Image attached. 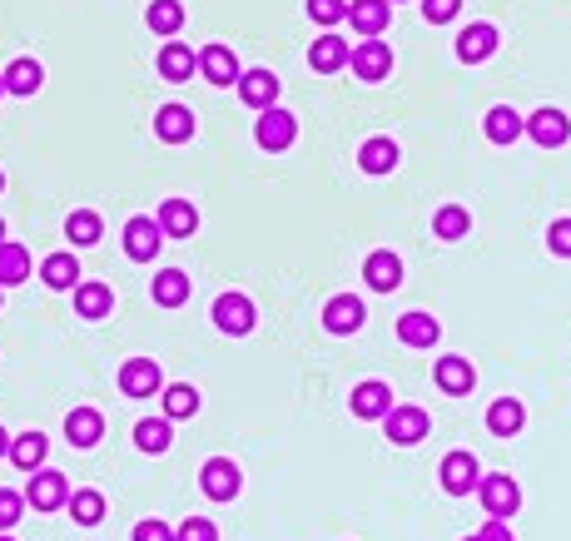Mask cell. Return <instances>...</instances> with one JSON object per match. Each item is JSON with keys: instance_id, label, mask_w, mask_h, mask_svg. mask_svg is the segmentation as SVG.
<instances>
[{"instance_id": "cell-52", "label": "cell", "mask_w": 571, "mask_h": 541, "mask_svg": "<svg viewBox=\"0 0 571 541\" xmlns=\"http://www.w3.org/2000/svg\"><path fill=\"white\" fill-rule=\"evenodd\" d=\"M462 541H482V537H462Z\"/></svg>"}, {"instance_id": "cell-6", "label": "cell", "mask_w": 571, "mask_h": 541, "mask_svg": "<svg viewBox=\"0 0 571 541\" xmlns=\"http://www.w3.org/2000/svg\"><path fill=\"white\" fill-rule=\"evenodd\" d=\"M199 487H204L210 502H233V497L244 492V472H239V462H229V458H210L204 467H199Z\"/></svg>"}, {"instance_id": "cell-20", "label": "cell", "mask_w": 571, "mask_h": 541, "mask_svg": "<svg viewBox=\"0 0 571 541\" xmlns=\"http://www.w3.org/2000/svg\"><path fill=\"white\" fill-rule=\"evenodd\" d=\"M110 308H115V288H110L105 279H80L75 283V318L100 323V318H110Z\"/></svg>"}, {"instance_id": "cell-42", "label": "cell", "mask_w": 571, "mask_h": 541, "mask_svg": "<svg viewBox=\"0 0 571 541\" xmlns=\"http://www.w3.org/2000/svg\"><path fill=\"white\" fill-rule=\"evenodd\" d=\"M25 492H15V487H0V531H15V521L25 517Z\"/></svg>"}, {"instance_id": "cell-44", "label": "cell", "mask_w": 571, "mask_h": 541, "mask_svg": "<svg viewBox=\"0 0 571 541\" xmlns=\"http://www.w3.org/2000/svg\"><path fill=\"white\" fill-rule=\"evenodd\" d=\"M462 15V0H422V21L428 25H453Z\"/></svg>"}, {"instance_id": "cell-34", "label": "cell", "mask_w": 571, "mask_h": 541, "mask_svg": "<svg viewBox=\"0 0 571 541\" xmlns=\"http://www.w3.org/2000/svg\"><path fill=\"white\" fill-rule=\"evenodd\" d=\"M46 458H50V437H46V433H21V437H11V462L25 472V477L46 467Z\"/></svg>"}, {"instance_id": "cell-53", "label": "cell", "mask_w": 571, "mask_h": 541, "mask_svg": "<svg viewBox=\"0 0 571 541\" xmlns=\"http://www.w3.org/2000/svg\"><path fill=\"white\" fill-rule=\"evenodd\" d=\"M0 304H5V288H0Z\"/></svg>"}, {"instance_id": "cell-1", "label": "cell", "mask_w": 571, "mask_h": 541, "mask_svg": "<svg viewBox=\"0 0 571 541\" xmlns=\"http://www.w3.org/2000/svg\"><path fill=\"white\" fill-rule=\"evenodd\" d=\"M478 502L487 517H517L522 512V487H517V477H507V472H482L478 482Z\"/></svg>"}, {"instance_id": "cell-31", "label": "cell", "mask_w": 571, "mask_h": 541, "mask_svg": "<svg viewBox=\"0 0 571 541\" xmlns=\"http://www.w3.org/2000/svg\"><path fill=\"white\" fill-rule=\"evenodd\" d=\"M36 273V259H30V248L15 244V239H5L0 244V288H21L25 279Z\"/></svg>"}, {"instance_id": "cell-35", "label": "cell", "mask_w": 571, "mask_h": 541, "mask_svg": "<svg viewBox=\"0 0 571 541\" xmlns=\"http://www.w3.org/2000/svg\"><path fill=\"white\" fill-rule=\"evenodd\" d=\"M526 427V408H522V398H497L487 408V433L492 437H517Z\"/></svg>"}, {"instance_id": "cell-49", "label": "cell", "mask_w": 571, "mask_h": 541, "mask_svg": "<svg viewBox=\"0 0 571 541\" xmlns=\"http://www.w3.org/2000/svg\"><path fill=\"white\" fill-rule=\"evenodd\" d=\"M0 100H5V75H0Z\"/></svg>"}, {"instance_id": "cell-2", "label": "cell", "mask_w": 571, "mask_h": 541, "mask_svg": "<svg viewBox=\"0 0 571 541\" xmlns=\"http://www.w3.org/2000/svg\"><path fill=\"white\" fill-rule=\"evenodd\" d=\"M428 433H432V417L418 408V402H397V408L383 417V437L393 442V448H418Z\"/></svg>"}, {"instance_id": "cell-19", "label": "cell", "mask_w": 571, "mask_h": 541, "mask_svg": "<svg viewBox=\"0 0 571 541\" xmlns=\"http://www.w3.org/2000/svg\"><path fill=\"white\" fill-rule=\"evenodd\" d=\"M348 25L358 40H378L393 25V0H348Z\"/></svg>"}, {"instance_id": "cell-24", "label": "cell", "mask_w": 571, "mask_h": 541, "mask_svg": "<svg viewBox=\"0 0 571 541\" xmlns=\"http://www.w3.org/2000/svg\"><path fill=\"white\" fill-rule=\"evenodd\" d=\"M199 130V119L189 105H160L154 110V134H160L164 144H189Z\"/></svg>"}, {"instance_id": "cell-45", "label": "cell", "mask_w": 571, "mask_h": 541, "mask_svg": "<svg viewBox=\"0 0 571 541\" xmlns=\"http://www.w3.org/2000/svg\"><path fill=\"white\" fill-rule=\"evenodd\" d=\"M129 541H175V527H169V521H160V517H144V521H135Z\"/></svg>"}, {"instance_id": "cell-30", "label": "cell", "mask_w": 571, "mask_h": 541, "mask_svg": "<svg viewBox=\"0 0 571 541\" xmlns=\"http://www.w3.org/2000/svg\"><path fill=\"white\" fill-rule=\"evenodd\" d=\"M482 134H487L492 144H517L526 134V115H517L512 105H492L487 119H482Z\"/></svg>"}, {"instance_id": "cell-43", "label": "cell", "mask_w": 571, "mask_h": 541, "mask_svg": "<svg viewBox=\"0 0 571 541\" xmlns=\"http://www.w3.org/2000/svg\"><path fill=\"white\" fill-rule=\"evenodd\" d=\"M175 541H219V527L210 517H185L175 527Z\"/></svg>"}, {"instance_id": "cell-7", "label": "cell", "mask_w": 571, "mask_h": 541, "mask_svg": "<svg viewBox=\"0 0 571 541\" xmlns=\"http://www.w3.org/2000/svg\"><path fill=\"white\" fill-rule=\"evenodd\" d=\"M526 140H532L536 150H561V144L571 140V119H567V110H557V105L532 110V115H526Z\"/></svg>"}, {"instance_id": "cell-46", "label": "cell", "mask_w": 571, "mask_h": 541, "mask_svg": "<svg viewBox=\"0 0 571 541\" xmlns=\"http://www.w3.org/2000/svg\"><path fill=\"white\" fill-rule=\"evenodd\" d=\"M547 248L557 254V259H571V219H551V229H547Z\"/></svg>"}, {"instance_id": "cell-18", "label": "cell", "mask_w": 571, "mask_h": 541, "mask_svg": "<svg viewBox=\"0 0 571 541\" xmlns=\"http://www.w3.org/2000/svg\"><path fill=\"white\" fill-rule=\"evenodd\" d=\"M363 283H368L373 294H397V288H403V259H397L393 248H373V254L363 259Z\"/></svg>"}, {"instance_id": "cell-27", "label": "cell", "mask_w": 571, "mask_h": 541, "mask_svg": "<svg viewBox=\"0 0 571 541\" xmlns=\"http://www.w3.org/2000/svg\"><path fill=\"white\" fill-rule=\"evenodd\" d=\"M5 94H40V85H46V65H40L36 55H15L11 65H5Z\"/></svg>"}, {"instance_id": "cell-38", "label": "cell", "mask_w": 571, "mask_h": 541, "mask_svg": "<svg viewBox=\"0 0 571 541\" xmlns=\"http://www.w3.org/2000/svg\"><path fill=\"white\" fill-rule=\"evenodd\" d=\"M432 234L443 239V244H457V239L472 234V214L462 204H443V209L432 214Z\"/></svg>"}, {"instance_id": "cell-32", "label": "cell", "mask_w": 571, "mask_h": 541, "mask_svg": "<svg viewBox=\"0 0 571 541\" xmlns=\"http://www.w3.org/2000/svg\"><path fill=\"white\" fill-rule=\"evenodd\" d=\"M150 294H154V304L160 308H185L189 294H194V283H189L185 269H160L154 273V283H150Z\"/></svg>"}, {"instance_id": "cell-15", "label": "cell", "mask_w": 571, "mask_h": 541, "mask_svg": "<svg viewBox=\"0 0 571 541\" xmlns=\"http://www.w3.org/2000/svg\"><path fill=\"white\" fill-rule=\"evenodd\" d=\"M497 46H502V36H497V25L492 21H472V25H462V36H457V60L462 65H482V60H492L497 55Z\"/></svg>"}, {"instance_id": "cell-36", "label": "cell", "mask_w": 571, "mask_h": 541, "mask_svg": "<svg viewBox=\"0 0 571 541\" xmlns=\"http://www.w3.org/2000/svg\"><path fill=\"white\" fill-rule=\"evenodd\" d=\"M135 448L150 452V458L169 452L175 448V423H169V417H144V423L135 427Z\"/></svg>"}, {"instance_id": "cell-17", "label": "cell", "mask_w": 571, "mask_h": 541, "mask_svg": "<svg viewBox=\"0 0 571 541\" xmlns=\"http://www.w3.org/2000/svg\"><path fill=\"white\" fill-rule=\"evenodd\" d=\"M154 70H160V80L169 85H185L199 75V50H189L185 40H164L160 55H154Z\"/></svg>"}, {"instance_id": "cell-26", "label": "cell", "mask_w": 571, "mask_h": 541, "mask_svg": "<svg viewBox=\"0 0 571 541\" xmlns=\"http://www.w3.org/2000/svg\"><path fill=\"white\" fill-rule=\"evenodd\" d=\"M154 219H160L164 239H194V234H199V209H194V199H164Z\"/></svg>"}, {"instance_id": "cell-25", "label": "cell", "mask_w": 571, "mask_h": 541, "mask_svg": "<svg viewBox=\"0 0 571 541\" xmlns=\"http://www.w3.org/2000/svg\"><path fill=\"white\" fill-rule=\"evenodd\" d=\"M397 159H403V150H397V140H388V134H373V140L358 144V169L363 175H373V179L393 175Z\"/></svg>"}, {"instance_id": "cell-16", "label": "cell", "mask_w": 571, "mask_h": 541, "mask_svg": "<svg viewBox=\"0 0 571 541\" xmlns=\"http://www.w3.org/2000/svg\"><path fill=\"white\" fill-rule=\"evenodd\" d=\"M199 75L224 90V85H239V80H244V65H239V55H233L224 40H214V46L199 50Z\"/></svg>"}, {"instance_id": "cell-4", "label": "cell", "mask_w": 571, "mask_h": 541, "mask_svg": "<svg viewBox=\"0 0 571 541\" xmlns=\"http://www.w3.org/2000/svg\"><path fill=\"white\" fill-rule=\"evenodd\" d=\"M254 140H258V150H268V154L293 150V140H299V119H293L283 105L258 110V119H254Z\"/></svg>"}, {"instance_id": "cell-5", "label": "cell", "mask_w": 571, "mask_h": 541, "mask_svg": "<svg viewBox=\"0 0 571 541\" xmlns=\"http://www.w3.org/2000/svg\"><path fill=\"white\" fill-rule=\"evenodd\" d=\"M119 392L125 398H160L164 392L160 358H125L119 363Z\"/></svg>"}, {"instance_id": "cell-54", "label": "cell", "mask_w": 571, "mask_h": 541, "mask_svg": "<svg viewBox=\"0 0 571 541\" xmlns=\"http://www.w3.org/2000/svg\"><path fill=\"white\" fill-rule=\"evenodd\" d=\"M0 189H5V175H0Z\"/></svg>"}, {"instance_id": "cell-33", "label": "cell", "mask_w": 571, "mask_h": 541, "mask_svg": "<svg viewBox=\"0 0 571 541\" xmlns=\"http://www.w3.org/2000/svg\"><path fill=\"white\" fill-rule=\"evenodd\" d=\"M40 283H46V288H55V294H65V288L75 294V283H80V259H75V254H65V248H60V254H50V259H40Z\"/></svg>"}, {"instance_id": "cell-37", "label": "cell", "mask_w": 571, "mask_h": 541, "mask_svg": "<svg viewBox=\"0 0 571 541\" xmlns=\"http://www.w3.org/2000/svg\"><path fill=\"white\" fill-rule=\"evenodd\" d=\"M65 512H71L75 527H100V521H105V492H94V487H80V492H71Z\"/></svg>"}, {"instance_id": "cell-9", "label": "cell", "mask_w": 571, "mask_h": 541, "mask_svg": "<svg viewBox=\"0 0 571 541\" xmlns=\"http://www.w3.org/2000/svg\"><path fill=\"white\" fill-rule=\"evenodd\" d=\"M160 248H164V229L154 214H135L125 224V254L135 263H154L160 259Z\"/></svg>"}, {"instance_id": "cell-28", "label": "cell", "mask_w": 571, "mask_h": 541, "mask_svg": "<svg viewBox=\"0 0 571 541\" xmlns=\"http://www.w3.org/2000/svg\"><path fill=\"white\" fill-rule=\"evenodd\" d=\"M105 437V412H94V408H75L71 417H65V442L80 452H90L94 442Z\"/></svg>"}, {"instance_id": "cell-48", "label": "cell", "mask_w": 571, "mask_h": 541, "mask_svg": "<svg viewBox=\"0 0 571 541\" xmlns=\"http://www.w3.org/2000/svg\"><path fill=\"white\" fill-rule=\"evenodd\" d=\"M11 458V433H5V427H0V462Z\"/></svg>"}, {"instance_id": "cell-8", "label": "cell", "mask_w": 571, "mask_h": 541, "mask_svg": "<svg viewBox=\"0 0 571 541\" xmlns=\"http://www.w3.org/2000/svg\"><path fill=\"white\" fill-rule=\"evenodd\" d=\"M437 482H443L447 497H472L482 482V467L472 452H447L443 462H437Z\"/></svg>"}, {"instance_id": "cell-13", "label": "cell", "mask_w": 571, "mask_h": 541, "mask_svg": "<svg viewBox=\"0 0 571 541\" xmlns=\"http://www.w3.org/2000/svg\"><path fill=\"white\" fill-rule=\"evenodd\" d=\"M363 323H368V308H363L358 294H333L323 304V329L333 333V338H353Z\"/></svg>"}, {"instance_id": "cell-47", "label": "cell", "mask_w": 571, "mask_h": 541, "mask_svg": "<svg viewBox=\"0 0 571 541\" xmlns=\"http://www.w3.org/2000/svg\"><path fill=\"white\" fill-rule=\"evenodd\" d=\"M478 537H482V541H517L512 531H507V521H502V517H487V521H482Z\"/></svg>"}, {"instance_id": "cell-40", "label": "cell", "mask_w": 571, "mask_h": 541, "mask_svg": "<svg viewBox=\"0 0 571 541\" xmlns=\"http://www.w3.org/2000/svg\"><path fill=\"white\" fill-rule=\"evenodd\" d=\"M160 398H164V417H169V423H189L199 412V392L189 388V383H169Z\"/></svg>"}, {"instance_id": "cell-51", "label": "cell", "mask_w": 571, "mask_h": 541, "mask_svg": "<svg viewBox=\"0 0 571 541\" xmlns=\"http://www.w3.org/2000/svg\"><path fill=\"white\" fill-rule=\"evenodd\" d=\"M0 541H15V537H11V531H0Z\"/></svg>"}, {"instance_id": "cell-11", "label": "cell", "mask_w": 571, "mask_h": 541, "mask_svg": "<svg viewBox=\"0 0 571 541\" xmlns=\"http://www.w3.org/2000/svg\"><path fill=\"white\" fill-rule=\"evenodd\" d=\"M348 70L358 75L363 85L388 80V75H393V50H388V40H383V36H378V40H358V46H353Z\"/></svg>"}, {"instance_id": "cell-14", "label": "cell", "mask_w": 571, "mask_h": 541, "mask_svg": "<svg viewBox=\"0 0 571 541\" xmlns=\"http://www.w3.org/2000/svg\"><path fill=\"white\" fill-rule=\"evenodd\" d=\"M348 408H353V417H363V423H383L397 402H393V388H388L383 377H368V383H358V388H353Z\"/></svg>"}, {"instance_id": "cell-3", "label": "cell", "mask_w": 571, "mask_h": 541, "mask_svg": "<svg viewBox=\"0 0 571 541\" xmlns=\"http://www.w3.org/2000/svg\"><path fill=\"white\" fill-rule=\"evenodd\" d=\"M210 318H214V329L229 333V338H249L254 323H258V308H254V298L249 294H219L214 298V308H210Z\"/></svg>"}, {"instance_id": "cell-29", "label": "cell", "mask_w": 571, "mask_h": 541, "mask_svg": "<svg viewBox=\"0 0 571 541\" xmlns=\"http://www.w3.org/2000/svg\"><path fill=\"white\" fill-rule=\"evenodd\" d=\"M144 25H150L160 40L185 36V0H150V5H144Z\"/></svg>"}, {"instance_id": "cell-10", "label": "cell", "mask_w": 571, "mask_h": 541, "mask_svg": "<svg viewBox=\"0 0 571 541\" xmlns=\"http://www.w3.org/2000/svg\"><path fill=\"white\" fill-rule=\"evenodd\" d=\"M25 502L36 506V512H60V506L71 502V482H65V472H55V467L30 472V482H25Z\"/></svg>"}, {"instance_id": "cell-22", "label": "cell", "mask_w": 571, "mask_h": 541, "mask_svg": "<svg viewBox=\"0 0 571 541\" xmlns=\"http://www.w3.org/2000/svg\"><path fill=\"white\" fill-rule=\"evenodd\" d=\"M437 338H443V323L432 313H422V308L397 318V343H403V348H418L422 353V348H437Z\"/></svg>"}, {"instance_id": "cell-21", "label": "cell", "mask_w": 571, "mask_h": 541, "mask_svg": "<svg viewBox=\"0 0 571 541\" xmlns=\"http://www.w3.org/2000/svg\"><path fill=\"white\" fill-rule=\"evenodd\" d=\"M233 90H239V100H244L249 110H274L279 105V75L274 70H264V65H258V70H244V80L233 85Z\"/></svg>"}, {"instance_id": "cell-39", "label": "cell", "mask_w": 571, "mask_h": 541, "mask_svg": "<svg viewBox=\"0 0 571 541\" xmlns=\"http://www.w3.org/2000/svg\"><path fill=\"white\" fill-rule=\"evenodd\" d=\"M65 239H71L75 248L100 244V239H105V219H100L94 209H75L71 219H65Z\"/></svg>"}, {"instance_id": "cell-12", "label": "cell", "mask_w": 571, "mask_h": 541, "mask_svg": "<svg viewBox=\"0 0 571 541\" xmlns=\"http://www.w3.org/2000/svg\"><path fill=\"white\" fill-rule=\"evenodd\" d=\"M432 383H437V392H447V398H467V392L478 388V368H472V358L447 353L432 363Z\"/></svg>"}, {"instance_id": "cell-50", "label": "cell", "mask_w": 571, "mask_h": 541, "mask_svg": "<svg viewBox=\"0 0 571 541\" xmlns=\"http://www.w3.org/2000/svg\"><path fill=\"white\" fill-rule=\"evenodd\" d=\"M0 244H5V219H0Z\"/></svg>"}, {"instance_id": "cell-41", "label": "cell", "mask_w": 571, "mask_h": 541, "mask_svg": "<svg viewBox=\"0 0 571 541\" xmlns=\"http://www.w3.org/2000/svg\"><path fill=\"white\" fill-rule=\"evenodd\" d=\"M304 11L314 25H323V30H333V25L348 21V0H304Z\"/></svg>"}, {"instance_id": "cell-23", "label": "cell", "mask_w": 571, "mask_h": 541, "mask_svg": "<svg viewBox=\"0 0 571 541\" xmlns=\"http://www.w3.org/2000/svg\"><path fill=\"white\" fill-rule=\"evenodd\" d=\"M348 60H353V46L343 36H333V30H323L318 40H308V65H314L318 75H339Z\"/></svg>"}]
</instances>
